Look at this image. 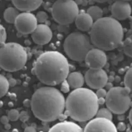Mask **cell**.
Returning a JSON list of instances; mask_svg holds the SVG:
<instances>
[{
	"instance_id": "19",
	"label": "cell",
	"mask_w": 132,
	"mask_h": 132,
	"mask_svg": "<svg viewBox=\"0 0 132 132\" xmlns=\"http://www.w3.org/2000/svg\"><path fill=\"white\" fill-rule=\"evenodd\" d=\"M19 13V10L16 7H9L4 12V18L9 23H14Z\"/></svg>"
},
{
	"instance_id": "2",
	"label": "cell",
	"mask_w": 132,
	"mask_h": 132,
	"mask_svg": "<svg viewBox=\"0 0 132 132\" xmlns=\"http://www.w3.org/2000/svg\"><path fill=\"white\" fill-rule=\"evenodd\" d=\"M65 97L62 93L52 86L37 89L31 100V108L37 118L48 122L57 119L65 108Z\"/></svg>"
},
{
	"instance_id": "35",
	"label": "cell",
	"mask_w": 132,
	"mask_h": 132,
	"mask_svg": "<svg viewBox=\"0 0 132 132\" xmlns=\"http://www.w3.org/2000/svg\"><path fill=\"white\" fill-rule=\"evenodd\" d=\"M98 102L100 105H102L106 102L105 97H98Z\"/></svg>"
},
{
	"instance_id": "17",
	"label": "cell",
	"mask_w": 132,
	"mask_h": 132,
	"mask_svg": "<svg viewBox=\"0 0 132 132\" xmlns=\"http://www.w3.org/2000/svg\"><path fill=\"white\" fill-rule=\"evenodd\" d=\"M50 132H83L82 128L77 124L70 121H61L50 128Z\"/></svg>"
},
{
	"instance_id": "40",
	"label": "cell",
	"mask_w": 132,
	"mask_h": 132,
	"mask_svg": "<svg viewBox=\"0 0 132 132\" xmlns=\"http://www.w3.org/2000/svg\"><path fill=\"white\" fill-rule=\"evenodd\" d=\"M95 2L99 3H104L108 2L109 0H94Z\"/></svg>"
},
{
	"instance_id": "45",
	"label": "cell",
	"mask_w": 132,
	"mask_h": 132,
	"mask_svg": "<svg viewBox=\"0 0 132 132\" xmlns=\"http://www.w3.org/2000/svg\"><path fill=\"white\" fill-rule=\"evenodd\" d=\"M6 1H12V0H6Z\"/></svg>"
},
{
	"instance_id": "16",
	"label": "cell",
	"mask_w": 132,
	"mask_h": 132,
	"mask_svg": "<svg viewBox=\"0 0 132 132\" xmlns=\"http://www.w3.org/2000/svg\"><path fill=\"white\" fill-rule=\"evenodd\" d=\"M43 0H12L13 6L20 11L31 12L38 9Z\"/></svg>"
},
{
	"instance_id": "20",
	"label": "cell",
	"mask_w": 132,
	"mask_h": 132,
	"mask_svg": "<svg viewBox=\"0 0 132 132\" xmlns=\"http://www.w3.org/2000/svg\"><path fill=\"white\" fill-rule=\"evenodd\" d=\"M87 12L90 15L95 21L103 17V10L100 7L97 6H93L89 7Z\"/></svg>"
},
{
	"instance_id": "27",
	"label": "cell",
	"mask_w": 132,
	"mask_h": 132,
	"mask_svg": "<svg viewBox=\"0 0 132 132\" xmlns=\"http://www.w3.org/2000/svg\"><path fill=\"white\" fill-rule=\"evenodd\" d=\"M123 51L127 56L132 58V41L124 46Z\"/></svg>"
},
{
	"instance_id": "1",
	"label": "cell",
	"mask_w": 132,
	"mask_h": 132,
	"mask_svg": "<svg viewBox=\"0 0 132 132\" xmlns=\"http://www.w3.org/2000/svg\"><path fill=\"white\" fill-rule=\"evenodd\" d=\"M69 69L68 60L63 54L57 51H47L38 56L33 70L42 83L54 86L67 79Z\"/></svg>"
},
{
	"instance_id": "39",
	"label": "cell",
	"mask_w": 132,
	"mask_h": 132,
	"mask_svg": "<svg viewBox=\"0 0 132 132\" xmlns=\"http://www.w3.org/2000/svg\"><path fill=\"white\" fill-rule=\"evenodd\" d=\"M4 127H5V129L7 130H10L11 128V125L10 124H9V123H7L6 124L4 125Z\"/></svg>"
},
{
	"instance_id": "15",
	"label": "cell",
	"mask_w": 132,
	"mask_h": 132,
	"mask_svg": "<svg viewBox=\"0 0 132 132\" xmlns=\"http://www.w3.org/2000/svg\"><path fill=\"white\" fill-rule=\"evenodd\" d=\"M94 22V19L90 15L84 11H81L79 12L75 20L77 28L83 32L90 31Z\"/></svg>"
},
{
	"instance_id": "33",
	"label": "cell",
	"mask_w": 132,
	"mask_h": 132,
	"mask_svg": "<svg viewBox=\"0 0 132 132\" xmlns=\"http://www.w3.org/2000/svg\"><path fill=\"white\" fill-rule=\"evenodd\" d=\"M25 132H35L36 131V129L34 127L32 126H27L24 130Z\"/></svg>"
},
{
	"instance_id": "22",
	"label": "cell",
	"mask_w": 132,
	"mask_h": 132,
	"mask_svg": "<svg viewBox=\"0 0 132 132\" xmlns=\"http://www.w3.org/2000/svg\"><path fill=\"white\" fill-rule=\"evenodd\" d=\"M112 113V112L108 108H101L98 110L96 114V117H103L112 120L113 119Z\"/></svg>"
},
{
	"instance_id": "3",
	"label": "cell",
	"mask_w": 132,
	"mask_h": 132,
	"mask_svg": "<svg viewBox=\"0 0 132 132\" xmlns=\"http://www.w3.org/2000/svg\"><path fill=\"white\" fill-rule=\"evenodd\" d=\"M99 105L96 93L82 87L74 89L69 94L64 113L76 121L86 122L96 116Z\"/></svg>"
},
{
	"instance_id": "28",
	"label": "cell",
	"mask_w": 132,
	"mask_h": 132,
	"mask_svg": "<svg viewBox=\"0 0 132 132\" xmlns=\"http://www.w3.org/2000/svg\"><path fill=\"white\" fill-rule=\"evenodd\" d=\"M70 85L68 83L67 80L65 79L61 83V91L64 93H67L70 90Z\"/></svg>"
},
{
	"instance_id": "30",
	"label": "cell",
	"mask_w": 132,
	"mask_h": 132,
	"mask_svg": "<svg viewBox=\"0 0 132 132\" xmlns=\"http://www.w3.org/2000/svg\"><path fill=\"white\" fill-rule=\"evenodd\" d=\"M19 118L20 119V120L22 122L25 123L26 121L28 120L29 118V117L27 115V113H26L25 111H22L20 113V118Z\"/></svg>"
},
{
	"instance_id": "32",
	"label": "cell",
	"mask_w": 132,
	"mask_h": 132,
	"mask_svg": "<svg viewBox=\"0 0 132 132\" xmlns=\"http://www.w3.org/2000/svg\"><path fill=\"white\" fill-rule=\"evenodd\" d=\"M117 128V130H119L120 131H123L126 129V125L125 123L123 122H120L118 123Z\"/></svg>"
},
{
	"instance_id": "6",
	"label": "cell",
	"mask_w": 132,
	"mask_h": 132,
	"mask_svg": "<svg viewBox=\"0 0 132 132\" xmlns=\"http://www.w3.org/2000/svg\"><path fill=\"white\" fill-rule=\"evenodd\" d=\"M94 47L90 37L80 32L70 34L63 44L66 55L71 60L77 62L85 61L88 53Z\"/></svg>"
},
{
	"instance_id": "34",
	"label": "cell",
	"mask_w": 132,
	"mask_h": 132,
	"mask_svg": "<svg viewBox=\"0 0 132 132\" xmlns=\"http://www.w3.org/2000/svg\"><path fill=\"white\" fill-rule=\"evenodd\" d=\"M68 116L67 114H65V113H64V114H63V113H61V114H60V116H59V117L58 119H59L60 121H63L66 120V119L67 118Z\"/></svg>"
},
{
	"instance_id": "21",
	"label": "cell",
	"mask_w": 132,
	"mask_h": 132,
	"mask_svg": "<svg viewBox=\"0 0 132 132\" xmlns=\"http://www.w3.org/2000/svg\"><path fill=\"white\" fill-rule=\"evenodd\" d=\"M10 85L9 84V80L6 79L5 76L3 75L0 76V94L1 97L5 96L9 89Z\"/></svg>"
},
{
	"instance_id": "42",
	"label": "cell",
	"mask_w": 132,
	"mask_h": 132,
	"mask_svg": "<svg viewBox=\"0 0 132 132\" xmlns=\"http://www.w3.org/2000/svg\"><path fill=\"white\" fill-rule=\"evenodd\" d=\"M130 27H131V29L132 31V19L131 21V23H130Z\"/></svg>"
},
{
	"instance_id": "43",
	"label": "cell",
	"mask_w": 132,
	"mask_h": 132,
	"mask_svg": "<svg viewBox=\"0 0 132 132\" xmlns=\"http://www.w3.org/2000/svg\"><path fill=\"white\" fill-rule=\"evenodd\" d=\"M2 106H3V102H2V101H1V105H0V107L2 108Z\"/></svg>"
},
{
	"instance_id": "29",
	"label": "cell",
	"mask_w": 132,
	"mask_h": 132,
	"mask_svg": "<svg viewBox=\"0 0 132 132\" xmlns=\"http://www.w3.org/2000/svg\"><path fill=\"white\" fill-rule=\"evenodd\" d=\"M108 92L105 89L103 88H101L97 90L96 92V96L98 97H105L107 95Z\"/></svg>"
},
{
	"instance_id": "36",
	"label": "cell",
	"mask_w": 132,
	"mask_h": 132,
	"mask_svg": "<svg viewBox=\"0 0 132 132\" xmlns=\"http://www.w3.org/2000/svg\"><path fill=\"white\" fill-rule=\"evenodd\" d=\"M9 84H10V86H11V87H14L16 84V80L13 79V78H11V79H9Z\"/></svg>"
},
{
	"instance_id": "9",
	"label": "cell",
	"mask_w": 132,
	"mask_h": 132,
	"mask_svg": "<svg viewBox=\"0 0 132 132\" xmlns=\"http://www.w3.org/2000/svg\"><path fill=\"white\" fill-rule=\"evenodd\" d=\"M36 15L29 12L20 13L14 22V26L19 33L26 35L32 34L38 26Z\"/></svg>"
},
{
	"instance_id": "25",
	"label": "cell",
	"mask_w": 132,
	"mask_h": 132,
	"mask_svg": "<svg viewBox=\"0 0 132 132\" xmlns=\"http://www.w3.org/2000/svg\"><path fill=\"white\" fill-rule=\"evenodd\" d=\"M36 18L38 22L40 23H44L48 19V14L47 13L44 11H40L37 13Z\"/></svg>"
},
{
	"instance_id": "38",
	"label": "cell",
	"mask_w": 132,
	"mask_h": 132,
	"mask_svg": "<svg viewBox=\"0 0 132 132\" xmlns=\"http://www.w3.org/2000/svg\"><path fill=\"white\" fill-rule=\"evenodd\" d=\"M129 120L132 126V108L130 110L129 114Z\"/></svg>"
},
{
	"instance_id": "24",
	"label": "cell",
	"mask_w": 132,
	"mask_h": 132,
	"mask_svg": "<svg viewBox=\"0 0 132 132\" xmlns=\"http://www.w3.org/2000/svg\"><path fill=\"white\" fill-rule=\"evenodd\" d=\"M7 116L11 121H16L20 118V113L17 109H12L10 110L8 113Z\"/></svg>"
},
{
	"instance_id": "18",
	"label": "cell",
	"mask_w": 132,
	"mask_h": 132,
	"mask_svg": "<svg viewBox=\"0 0 132 132\" xmlns=\"http://www.w3.org/2000/svg\"><path fill=\"white\" fill-rule=\"evenodd\" d=\"M66 80H67L70 87L76 89L82 88L85 81V77L79 72H73L69 74Z\"/></svg>"
},
{
	"instance_id": "7",
	"label": "cell",
	"mask_w": 132,
	"mask_h": 132,
	"mask_svg": "<svg viewBox=\"0 0 132 132\" xmlns=\"http://www.w3.org/2000/svg\"><path fill=\"white\" fill-rule=\"evenodd\" d=\"M130 91L126 87H115L109 89L105 97L106 105L113 113L123 114L129 109Z\"/></svg>"
},
{
	"instance_id": "13",
	"label": "cell",
	"mask_w": 132,
	"mask_h": 132,
	"mask_svg": "<svg viewBox=\"0 0 132 132\" xmlns=\"http://www.w3.org/2000/svg\"><path fill=\"white\" fill-rule=\"evenodd\" d=\"M111 12L113 18L118 20H124L130 17L132 6L128 1L117 0L112 4Z\"/></svg>"
},
{
	"instance_id": "14",
	"label": "cell",
	"mask_w": 132,
	"mask_h": 132,
	"mask_svg": "<svg viewBox=\"0 0 132 132\" xmlns=\"http://www.w3.org/2000/svg\"><path fill=\"white\" fill-rule=\"evenodd\" d=\"M31 37L35 43L39 45H44L51 41L53 38V32L47 24H38L31 34Z\"/></svg>"
},
{
	"instance_id": "44",
	"label": "cell",
	"mask_w": 132,
	"mask_h": 132,
	"mask_svg": "<svg viewBox=\"0 0 132 132\" xmlns=\"http://www.w3.org/2000/svg\"><path fill=\"white\" fill-rule=\"evenodd\" d=\"M125 1H128V2H129V1H132V0H125Z\"/></svg>"
},
{
	"instance_id": "12",
	"label": "cell",
	"mask_w": 132,
	"mask_h": 132,
	"mask_svg": "<svg viewBox=\"0 0 132 132\" xmlns=\"http://www.w3.org/2000/svg\"><path fill=\"white\" fill-rule=\"evenodd\" d=\"M107 60V55L104 51L94 47L88 53L85 61L89 68L101 69L106 65Z\"/></svg>"
},
{
	"instance_id": "4",
	"label": "cell",
	"mask_w": 132,
	"mask_h": 132,
	"mask_svg": "<svg viewBox=\"0 0 132 132\" xmlns=\"http://www.w3.org/2000/svg\"><path fill=\"white\" fill-rule=\"evenodd\" d=\"M89 32L94 46L106 51L118 48L124 35L122 25L113 17H102L95 21Z\"/></svg>"
},
{
	"instance_id": "26",
	"label": "cell",
	"mask_w": 132,
	"mask_h": 132,
	"mask_svg": "<svg viewBox=\"0 0 132 132\" xmlns=\"http://www.w3.org/2000/svg\"><path fill=\"white\" fill-rule=\"evenodd\" d=\"M0 34H1V44H5L6 40L7 34L6 28L5 27L3 26V25H1L0 27Z\"/></svg>"
},
{
	"instance_id": "41",
	"label": "cell",
	"mask_w": 132,
	"mask_h": 132,
	"mask_svg": "<svg viewBox=\"0 0 132 132\" xmlns=\"http://www.w3.org/2000/svg\"><path fill=\"white\" fill-rule=\"evenodd\" d=\"M9 106H10V107H11V108L13 107V103L12 102H9Z\"/></svg>"
},
{
	"instance_id": "37",
	"label": "cell",
	"mask_w": 132,
	"mask_h": 132,
	"mask_svg": "<svg viewBox=\"0 0 132 132\" xmlns=\"http://www.w3.org/2000/svg\"><path fill=\"white\" fill-rule=\"evenodd\" d=\"M23 105L25 107L31 106V101L29 99H26L23 102Z\"/></svg>"
},
{
	"instance_id": "31",
	"label": "cell",
	"mask_w": 132,
	"mask_h": 132,
	"mask_svg": "<svg viewBox=\"0 0 132 132\" xmlns=\"http://www.w3.org/2000/svg\"><path fill=\"white\" fill-rule=\"evenodd\" d=\"M1 122L4 125L5 124H6L7 123H9V121H10L9 119V118L6 115H3L1 117Z\"/></svg>"
},
{
	"instance_id": "8",
	"label": "cell",
	"mask_w": 132,
	"mask_h": 132,
	"mask_svg": "<svg viewBox=\"0 0 132 132\" xmlns=\"http://www.w3.org/2000/svg\"><path fill=\"white\" fill-rule=\"evenodd\" d=\"M79 12L78 4L74 0H56L52 7L53 18L60 25L72 23Z\"/></svg>"
},
{
	"instance_id": "11",
	"label": "cell",
	"mask_w": 132,
	"mask_h": 132,
	"mask_svg": "<svg viewBox=\"0 0 132 132\" xmlns=\"http://www.w3.org/2000/svg\"><path fill=\"white\" fill-rule=\"evenodd\" d=\"M117 127L112 120L96 117L89 120L84 128V132H117Z\"/></svg>"
},
{
	"instance_id": "5",
	"label": "cell",
	"mask_w": 132,
	"mask_h": 132,
	"mask_svg": "<svg viewBox=\"0 0 132 132\" xmlns=\"http://www.w3.org/2000/svg\"><path fill=\"white\" fill-rule=\"evenodd\" d=\"M27 60V52L20 44L11 42L1 44L0 66L8 72L21 69Z\"/></svg>"
},
{
	"instance_id": "10",
	"label": "cell",
	"mask_w": 132,
	"mask_h": 132,
	"mask_svg": "<svg viewBox=\"0 0 132 132\" xmlns=\"http://www.w3.org/2000/svg\"><path fill=\"white\" fill-rule=\"evenodd\" d=\"M85 82L90 89L98 90L105 87L108 81L107 73L102 68H90L85 75Z\"/></svg>"
},
{
	"instance_id": "23",
	"label": "cell",
	"mask_w": 132,
	"mask_h": 132,
	"mask_svg": "<svg viewBox=\"0 0 132 132\" xmlns=\"http://www.w3.org/2000/svg\"><path fill=\"white\" fill-rule=\"evenodd\" d=\"M124 82L125 87L129 89L130 93H132V67L126 72Z\"/></svg>"
}]
</instances>
